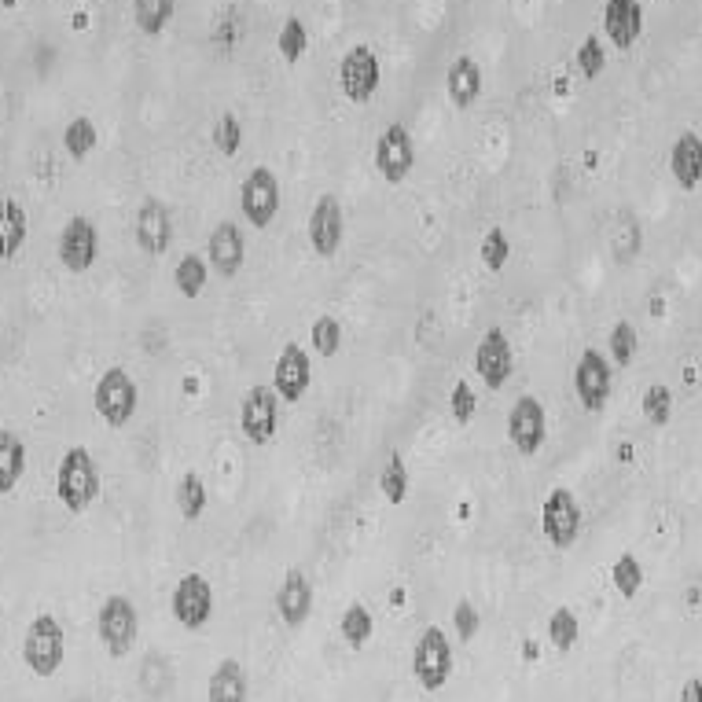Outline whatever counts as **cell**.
<instances>
[{
  "instance_id": "1",
  "label": "cell",
  "mask_w": 702,
  "mask_h": 702,
  "mask_svg": "<svg viewBox=\"0 0 702 702\" xmlns=\"http://www.w3.org/2000/svg\"><path fill=\"white\" fill-rule=\"evenodd\" d=\"M56 493L70 515L89 511L92 500L100 497V471H96V460H92L89 449L74 445V449L63 453V460H59V475H56Z\"/></svg>"
},
{
  "instance_id": "2",
  "label": "cell",
  "mask_w": 702,
  "mask_h": 702,
  "mask_svg": "<svg viewBox=\"0 0 702 702\" xmlns=\"http://www.w3.org/2000/svg\"><path fill=\"white\" fill-rule=\"evenodd\" d=\"M412 673L427 691L445 688V680L453 673V647L445 640L442 625H427L423 636L416 640V651H412Z\"/></svg>"
},
{
  "instance_id": "3",
  "label": "cell",
  "mask_w": 702,
  "mask_h": 702,
  "mask_svg": "<svg viewBox=\"0 0 702 702\" xmlns=\"http://www.w3.org/2000/svg\"><path fill=\"white\" fill-rule=\"evenodd\" d=\"M23 658L37 677H52L63 666V625H59V618L37 614L34 622H30V629H26Z\"/></svg>"
},
{
  "instance_id": "4",
  "label": "cell",
  "mask_w": 702,
  "mask_h": 702,
  "mask_svg": "<svg viewBox=\"0 0 702 702\" xmlns=\"http://www.w3.org/2000/svg\"><path fill=\"white\" fill-rule=\"evenodd\" d=\"M92 401H96V412L103 416L107 427H125L136 412V383L129 379L125 368H107L96 383Z\"/></svg>"
},
{
  "instance_id": "5",
  "label": "cell",
  "mask_w": 702,
  "mask_h": 702,
  "mask_svg": "<svg viewBox=\"0 0 702 702\" xmlns=\"http://www.w3.org/2000/svg\"><path fill=\"white\" fill-rule=\"evenodd\" d=\"M383 81V67H379V56H375L368 45H353L339 63V85L346 92V100L353 103H368Z\"/></svg>"
},
{
  "instance_id": "6",
  "label": "cell",
  "mask_w": 702,
  "mask_h": 702,
  "mask_svg": "<svg viewBox=\"0 0 702 702\" xmlns=\"http://www.w3.org/2000/svg\"><path fill=\"white\" fill-rule=\"evenodd\" d=\"M239 427L254 445L272 442V434L280 427V394L272 386H250L239 405Z\"/></svg>"
},
{
  "instance_id": "7",
  "label": "cell",
  "mask_w": 702,
  "mask_h": 702,
  "mask_svg": "<svg viewBox=\"0 0 702 702\" xmlns=\"http://www.w3.org/2000/svg\"><path fill=\"white\" fill-rule=\"evenodd\" d=\"M416 166V144H412V133L405 125L394 122L386 125L379 144H375V170L383 173L390 184H401Z\"/></svg>"
},
{
  "instance_id": "8",
  "label": "cell",
  "mask_w": 702,
  "mask_h": 702,
  "mask_svg": "<svg viewBox=\"0 0 702 702\" xmlns=\"http://www.w3.org/2000/svg\"><path fill=\"white\" fill-rule=\"evenodd\" d=\"M541 526H544V537H548L559 552L578 541L581 508L570 489H552V493H548V500H544V508H541Z\"/></svg>"
},
{
  "instance_id": "9",
  "label": "cell",
  "mask_w": 702,
  "mask_h": 702,
  "mask_svg": "<svg viewBox=\"0 0 702 702\" xmlns=\"http://www.w3.org/2000/svg\"><path fill=\"white\" fill-rule=\"evenodd\" d=\"M100 640L107 644L114 658H122L133 651L136 640V607L129 596H107L100 607Z\"/></svg>"
},
{
  "instance_id": "10",
  "label": "cell",
  "mask_w": 702,
  "mask_h": 702,
  "mask_svg": "<svg viewBox=\"0 0 702 702\" xmlns=\"http://www.w3.org/2000/svg\"><path fill=\"white\" fill-rule=\"evenodd\" d=\"M239 203H243V217L254 228H269L276 210H280V181L272 177V170L258 166L250 170V177L239 188Z\"/></svg>"
},
{
  "instance_id": "11",
  "label": "cell",
  "mask_w": 702,
  "mask_h": 702,
  "mask_svg": "<svg viewBox=\"0 0 702 702\" xmlns=\"http://www.w3.org/2000/svg\"><path fill=\"white\" fill-rule=\"evenodd\" d=\"M544 434H548L544 405L533 394H522L508 412V438L522 456H533L544 445Z\"/></svg>"
},
{
  "instance_id": "12",
  "label": "cell",
  "mask_w": 702,
  "mask_h": 702,
  "mask_svg": "<svg viewBox=\"0 0 702 702\" xmlns=\"http://www.w3.org/2000/svg\"><path fill=\"white\" fill-rule=\"evenodd\" d=\"M210 611H214V592H210V581L203 574H184L173 589V618L184 625V629H203L210 622Z\"/></svg>"
},
{
  "instance_id": "13",
  "label": "cell",
  "mask_w": 702,
  "mask_h": 702,
  "mask_svg": "<svg viewBox=\"0 0 702 702\" xmlns=\"http://www.w3.org/2000/svg\"><path fill=\"white\" fill-rule=\"evenodd\" d=\"M574 390L585 412H603L607 397H611V364L603 361V353L585 350L578 368H574Z\"/></svg>"
},
{
  "instance_id": "14",
  "label": "cell",
  "mask_w": 702,
  "mask_h": 702,
  "mask_svg": "<svg viewBox=\"0 0 702 702\" xmlns=\"http://www.w3.org/2000/svg\"><path fill=\"white\" fill-rule=\"evenodd\" d=\"M173 243V217H170V206L162 203V199H144L140 210H136V247L151 254V258H159L166 254Z\"/></svg>"
},
{
  "instance_id": "15",
  "label": "cell",
  "mask_w": 702,
  "mask_h": 702,
  "mask_svg": "<svg viewBox=\"0 0 702 702\" xmlns=\"http://www.w3.org/2000/svg\"><path fill=\"white\" fill-rule=\"evenodd\" d=\"M96 254H100L96 225H92L89 217H70L67 225H63V232H59V261L70 272H85L92 269Z\"/></svg>"
},
{
  "instance_id": "16",
  "label": "cell",
  "mask_w": 702,
  "mask_h": 702,
  "mask_svg": "<svg viewBox=\"0 0 702 702\" xmlns=\"http://www.w3.org/2000/svg\"><path fill=\"white\" fill-rule=\"evenodd\" d=\"M511 368H515V353H511L508 335H504L500 328H489L475 350V372L482 375V383L486 386L500 390V386L511 379Z\"/></svg>"
},
{
  "instance_id": "17",
  "label": "cell",
  "mask_w": 702,
  "mask_h": 702,
  "mask_svg": "<svg viewBox=\"0 0 702 702\" xmlns=\"http://www.w3.org/2000/svg\"><path fill=\"white\" fill-rule=\"evenodd\" d=\"M342 228H346L342 203L335 195H320L313 214H309V243L320 258H335V250L342 247Z\"/></svg>"
},
{
  "instance_id": "18",
  "label": "cell",
  "mask_w": 702,
  "mask_h": 702,
  "mask_svg": "<svg viewBox=\"0 0 702 702\" xmlns=\"http://www.w3.org/2000/svg\"><path fill=\"white\" fill-rule=\"evenodd\" d=\"M309 379H313V368H309V357L302 346H284V353L276 357V372H272V386L284 401H302V394L309 390Z\"/></svg>"
},
{
  "instance_id": "19",
  "label": "cell",
  "mask_w": 702,
  "mask_h": 702,
  "mask_svg": "<svg viewBox=\"0 0 702 702\" xmlns=\"http://www.w3.org/2000/svg\"><path fill=\"white\" fill-rule=\"evenodd\" d=\"M603 30L614 41V48H633L644 30V8L640 0H607L603 8Z\"/></svg>"
},
{
  "instance_id": "20",
  "label": "cell",
  "mask_w": 702,
  "mask_h": 702,
  "mask_svg": "<svg viewBox=\"0 0 702 702\" xmlns=\"http://www.w3.org/2000/svg\"><path fill=\"white\" fill-rule=\"evenodd\" d=\"M206 258L221 276H236L243 269V258H247V247H243V232H239L232 221H221V225L210 232V243H206Z\"/></svg>"
},
{
  "instance_id": "21",
  "label": "cell",
  "mask_w": 702,
  "mask_h": 702,
  "mask_svg": "<svg viewBox=\"0 0 702 702\" xmlns=\"http://www.w3.org/2000/svg\"><path fill=\"white\" fill-rule=\"evenodd\" d=\"M276 611L287 625H302L313 611V589H309V578L302 570H287L284 585L276 592Z\"/></svg>"
},
{
  "instance_id": "22",
  "label": "cell",
  "mask_w": 702,
  "mask_h": 702,
  "mask_svg": "<svg viewBox=\"0 0 702 702\" xmlns=\"http://www.w3.org/2000/svg\"><path fill=\"white\" fill-rule=\"evenodd\" d=\"M669 170L677 177L680 188H699L702 181V140L695 133H680L669 151Z\"/></svg>"
},
{
  "instance_id": "23",
  "label": "cell",
  "mask_w": 702,
  "mask_h": 702,
  "mask_svg": "<svg viewBox=\"0 0 702 702\" xmlns=\"http://www.w3.org/2000/svg\"><path fill=\"white\" fill-rule=\"evenodd\" d=\"M445 85H449V100L460 111H467L478 100V92H482V67L471 56H456L449 74H445Z\"/></svg>"
},
{
  "instance_id": "24",
  "label": "cell",
  "mask_w": 702,
  "mask_h": 702,
  "mask_svg": "<svg viewBox=\"0 0 702 702\" xmlns=\"http://www.w3.org/2000/svg\"><path fill=\"white\" fill-rule=\"evenodd\" d=\"M26 236H30V221H26L23 203L4 199V203H0V258L12 261L15 254L23 250Z\"/></svg>"
},
{
  "instance_id": "25",
  "label": "cell",
  "mask_w": 702,
  "mask_h": 702,
  "mask_svg": "<svg viewBox=\"0 0 702 702\" xmlns=\"http://www.w3.org/2000/svg\"><path fill=\"white\" fill-rule=\"evenodd\" d=\"M210 702H247V673L236 658L217 662V669L210 673V688H206Z\"/></svg>"
},
{
  "instance_id": "26",
  "label": "cell",
  "mask_w": 702,
  "mask_h": 702,
  "mask_svg": "<svg viewBox=\"0 0 702 702\" xmlns=\"http://www.w3.org/2000/svg\"><path fill=\"white\" fill-rule=\"evenodd\" d=\"M26 471V445L15 431H0V493H12Z\"/></svg>"
},
{
  "instance_id": "27",
  "label": "cell",
  "mask_w": 702,
  "mask_h": 702,
  "mask_svg": "<svg viewBox=\"0 0 702 702\" xmlns=\"http://www.w3.org/2000/svg\"><path fill=\"white\" fill-rule=\"evenodd\" d=\"M177 12V0H133V19L148 37L162 34Z\"/></svg>"
},
{
  "instance_id": "28",
  "label": "cell",
  "mask_w": 702,
  "mask_h": 702,
  "mask_svg": "<svg viewBox=\"0 0 702 702\" xmlns=\"http://www.w3.org/2000/svg\"><path fill=\"white\" fill-rule=\"evenodd\" d=\"M173 497H177V511H181L184 519L195 522L206 511V482L195 475V471H188V475L177 482V493H173Z\"/></svg>"
},
{
  "instance_id": "29",
  "label": "cell",
  "mask_w": 702,
  "mask_h": 702,
  "mask_svg": "<svg viewBox=\"0 0 702 702\" xmlns=\"http://www.w3.org/2000/svg\"><path fill=\"white\" fill-rule=\"evenodd\" d=\"M173 284L184 298H199L206 287V261L199 254H184L177 272H173Z\"/></svg>"
},
{
  "instance_id": "30",
  "label": "cell",
  "mask_w": 702,
  "mask_h": 702,
  "mask_svg": "<svg viewBox=\"0 0 702 702\" xmlns=\"http://www.w3.org/2000/svg\"><path fill=\"white\" fill-rule=\"evenodd\" d=\"M379 489H383V497L390 500V504H401L408 493V467H405V456L401 453H390V460H386L383 475H379Z\"/></svg>"
},
{
  "instance_id": "31",
  "label": "cell",
  "mask_w": 702,
  "mask_h": 702,
  "mask_svg": "<svg viewBox=\"0 0 702 702\" xmlns=\"http://www.w3.org/2000/svg\"><path fill=\"white\" fill-rule=\"evenodd\" d=\"M63 148L70 151V159H89V151L96 148V125L89 118H74V122L63 129Z\"/></svg>"
},
{
  "instance_id": "32",
  "label": "cell",
  "mask_w": 702,
  "mask_h": 702,
  "mask_svg": "<svg viewBox=\"0 0 702 702\" xmlns=\"http://www.w3.org/2000/svg\"><path fill=\"white\" fill-rule=\"evenodd\" d=\"M372 614L364 611L361 603H350L346 607V614H342V636H346V644L350 647H364L368 640H372Z\"/></svg>"
},
{
  "instance_id": "33",
  "label": "cell",
  "mask_w": 702,
  "mask_h": 702,
  "mask_svg": "<svg viewBox=\"0 0 702 702\" xmlns=\"http://www.w3.org/2000/svg\"><path fill=\"white\" fill-rule=\"evenodd\" d=\"M614 589L622 592L625 600H633L636 592H640V585H644V567H640V559L636 555H622L618 563H614Z\"/></svg>"
},
{
  "instance_id": "34",
  "label": "cell",
  "mask_w": 702,
  "mask_h": 702,
  "mask_svg": "<svg viewBox=\"0 0 702 702\" xmlns=\"http://www.w3.org/2000/svg\"><path fill=\"white\" fill-rule=\"evenodd\" d=\"M276 48H280V56L287 59V63H295V59L306 56L309 48V30L302 19H287L284 30H280V41H276Z\"/></svg>"
},
{
  "instance_id": "35",
  "label": "cell",
  "mask_w": 702,
  "mask_h": 702,
  "mask_svg": "<svg viewBox=\"0 0 702 702\" xmlns=\"http://www.w3.org/2000/svg\"><path fill=\"white\" fill-rule=\"evenodd\" d=\"M239 144H243V129H239V118L232 111H225L221 118H217V125H214V148L221 151V155H236L239 151Z\"/></svg>"
},
{
  "instance_id": "36",
  "label": "cell",
  "mask_w": 702,
  "mask_h": 702,
  "mask_svg": "<svg viewBox=\"0 0 702 702\" xmlns=\"http://www.w3.org/2000/svg\"><path fill=\"white\" fill-rule=\"evenodd\" d=\"M669 412H673V394H669L666 383H655L647 386L644 394V416L655 423V427H662V423H669Z\"/></svg>"
},
{
  "instance_id": "37",
  "label": "cell",
  "mask_w": 702,
  "mask_h": 702,
  "mask_svg": "<svg viewBox=\"0 0 702 702\" xmlns=\"http://www.w3.org/2000/svg\"><path fill=\"white\" fill-rule=\"evenodd\" d=\"M508 258H511L508 236H504L500 228H489L486 239H482V265H486V269H493V272H500L504 265H508Z\"/></svg>"
},
{
  "instance_id": "38",
  "label": "cell",
  "mask_w": 702,
  "mask_h": 702,
  "mask_svg": "<svg viewBox=\"0 0 702 702\" xmlns=\"http://www.w3.org/2000/svg\"><path fill=\"white\" fill-rule=\"evenodd\" d=\"M548 636H552V644L559 647V651H570L574 640H578V618H574V611L559 607V611L552 614V622H548Z\"/></svg>"
},
{
  "instance_id": "39",
  "label": "cell",
  "mask_w": 702,
  "mask_h": 702,
  "mask_svg": "<svg viewBox=\"0 0 702 702\" xmlns=\"http://www.w3.org/2000/svg\"><path fill=\"white\" fill-rule=\"evenodd\" d=\"M313 346H317V353H324V357H335L342 346V328L335 317H320L317 324H313Z\"/></svg>"
},
{
  "instance_id": "40",
  "label": "cell",
  "mask_w": 702,
  "mask_h": 702,
  "mask_svg": "<svg viewBox=\"0 0 702 702\" xmlns=\"http://www.w3.org/2000/svg\"><path fill=\"white\" fill-rule=\"evenodd\" d=\"M603 63H607V56H603V45H600V37H585L581 41V48H578V70H581V78H600V70H603Z\"/></svg>"
},
{
  "instance_id": "41",
  "label": "cell",
  "mask_w": 702,
  "mask_h": 702,
  "mask_svg": "<svg viewBox=\"0 0 702 702\" xmlns=\"http://www.w3.org/2000/svg\"><path fill=\"white\" fill-rule=\"evenodd\" d=\"M633 353H636V331H633V324H614V331H611V357L618 364H629L633 361Z\"/></svg>"
},
{
  "instance_id": "42",
  "label": "cell",
  "mask_w": 702,
  "mask_h": 702,
  "mask_svg": "<svg viewBox=\"0 0 702 702\" xmlns=\"http://www.w3.org/2000/svg\"><path fill=\"white\" fill-rule=\"evenodd\" d=\"M449 408H453L456 423H471L475 416V394H471V383H456L453 394H449Z\"/></svg>"
},
{
  "instance_id": "43",
  "label": "cell",
  "mask_w": 702,
  "mask_h": 702,
  "mask_svg": "<svg viewBox=\"0 0 702 702\" xmlns=\"http://www.w3.org/2000/svg\"><path fill=\"white\" fill-rule=\"evenodd\" d=\"M453 622H456V633H460V640L464 644H471V636L478 633V611L471 607L467 600H460L456 603V611H453Z\"/></svg>"
},
{
  "instance_id": "44",
  "label": "cell",
  "mask_w": 702,
  "mask_h": 702,
  "mask_svg": "<svg viewBox=\"0 0 702 702\" xmlns=\"http://www.w3.org/2000/svg\"><path fill=\"white\" fill-rule=\"evenodd\" d=\"M680 702H702V680H688L680 691Z\"/></svg>"
}]
</instances>
